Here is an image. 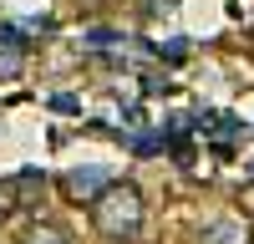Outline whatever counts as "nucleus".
<instances>
[{"mask_svg": "<svg viewBox=\"0 0 254 244\" xmlns=\"http://www.w3.org/2000/svg\"><path fill=\"white\" fill-rule=\"evenodd\" d=\"M92 224L112 239H132L142 229V193L132 183H107L97 198H92Z\"/></svg>", "mask_w": 254, "mask_h": 244, "instance_id": "obj_1", "label": "nucleus"}, {"mask_svg": "<svg viewBox=\"0 0 254 244\" xmlns=\"http://www.w3.org/2000/svg\"><path fill=\"white\" fill-rule=\"evenodd\" d=\"M107 183H112L107 168H71V173H66V193H71V198H97Z\"/></svg>", "mask_w": 254, "mask_h": 244, "instance_id": "obj_2", "label": "nucleus"}, {"mask_svg": "<svg viewBox=\"0 0 254 244\" xmlns=\"http://www.w3.org/2000/svg\"><path fill=\"white\" fill-rule=\"evenodd\" d=\"M10 193H15V209H31V203L46 193V173H20V178H10Z\"/></svg>", "mask_w": 254, "mask_h": 244, "instance_id": "obj_3", "label": "nucleus"}, {"mask_svg": "<svg viewBox=\"0 0 254 244\" xmlns=\"http://www.w3.org/2000/svg\"><path fill=\"white\" fill-rule=\"evenodd\" d=\"M203 244H249V229L239 219H214L203 229Z\"/></svg>", "mask_w": 254, "mask_h": 244, "instance_id": "obj_4", "label": "nucleus"}, {"mask_svg": "<svg viewBox=\"0 0 254 244\" xmlns=\"http://www.w3.org/2000/svg\"><path fill=\"white\" fill-rule=\"evenodd\" d=\"M20 244H71L66 229H56V224H31L26 234H20Z\"/></svg>", "mask_w": 254, "mask_h": 244, "instance_id": "obj_5", "label": "nucleus"}, {"mask_svg": "<svg viewBox=\"0 0 254 244\" xmlns=\"http://www.w3.org/2000/svg\"><path fill=\"white\" fill-rule=\"evenodd\" d=\"M15 209V193H10V183H0V219H5Z\"/></svg>", "mask_w": 254, "mask_h": 244, "instance_id": "obj_6", "label": "nucleus"}]
</instances>
